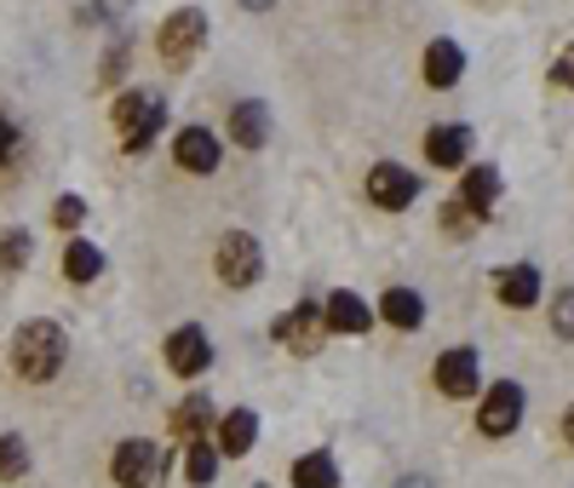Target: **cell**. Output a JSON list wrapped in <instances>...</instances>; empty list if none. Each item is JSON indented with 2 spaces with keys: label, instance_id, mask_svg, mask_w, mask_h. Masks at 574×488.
<instances>
[{
  "label": "cell",
  "instance_id": "603a6c76",
  "mask_svg": "<svg viewBox=\"0 0 574 488\" xmlns=\"http://www.w3.org/2000/svg\"><path fill=\"white\" fill-rule=\"evenodd\" d=\"M98 271H104V253H98L92 241H70V253H64V276H70V281H92Z\"/></svg>",
  "mask_w": 574,
  "mask_h": 488
},
{
  "label": "cell",
  "instance_id": "5b68a950",
  "mask_svg": "<svg viewBox=\"0 0 574 488\" xmlns=\"http://www.w3.org/2000/svg\"><path fill=\"white\" fill-rule=\"evenodd\" d=\"M213 271H219V281H224V288H253V281H259V271H264L259 241H253L248 230H230V236L219 241Z\"/></svg>",
  "mask_w": 574,
  "mask_h": 488
},
{
  "label": "cell",
  "instance_id": "f1b7e54d",
  "mask_svg": "<svg viewBox=\"0 0 574 488\" xmlns=\"http://www.w3.org/2000/svg\"><path fill=\"white\" fill-rule=\"evenodd\" d=\"M17 150V133H12V121H0V161H7Z\"/></svg>",
  "mask_w": 574,
  "mask_h": 488
},
{
  "label": "cell",
  "instance_id": "8992f818",
  "mask_svg": "<svg viewBox=\"0 0 574 488\" xmlns=\"http://www.w3.org/2000/svg\"><path fill=\"white\" fill-rule=\"evenodd\" d=\"M414 196H420L414 167H397V161H379V167H367V201H374V208L397 213V208H408Z\"/></svg>",
  "mask_w": 574,
  "mask_h": 488
},
{
  "label": "cell",
  "instance_id": "6da1fadb",
  "mask_svg": "<svg viewBox=\"0 0 574 488\" xmlns=\"http://www.w3.org/2000/svg\"><path fill=\"white\" fill-rule=\"evenodd\" d=\"M64 356H70V339H64V328H58V322H47V316L24 322V328H17V339H12V368H17V379H29V385L58 379V374H64Z\"/></svg>",
  "mask_w": 574,
  "mask_h": 488
},
{
  "label": "cell",
  "instance_id": "30bf717a",
  "mask_svg": "<svg viewBox=\"0 0 574 488\" xmlns=\"http://www.w3.org/2000/svg\"><path fill=\"white\" fill-rule=\"evenodd\" d=\"M208 362H213V345H208V334H201V328L167 334V368H173L178 379H196Z\"/></svg>",
  "mask_w": 574,
  "mask_h": 488
},
{
  "label": "cell",
  "instance_id": "ffe728a7",
  "mask_svg": "<svg viewBox=\"0 0 574 488\" xmlns=\"http://www.w3.org/2000/svg\"><path fill=\"white\" fill-rule=\"evenodd\" d=\"M208 414H213L208 397H184L178 409H173V437H178V442H196L201 431H208Z\"/></svg>",
  "mask_w": 574,
  "mask_h": 488
},
{
  "label": "cell",
  "instance_id": "44dd1931",
  "mask_svg": "<svg viewBox=\"0 0 574 488\" xmlns=\"http://www.w3.org/2000/svg\"><path fill=\"white\" fill-rule=\"evenodd\" d=\"M184 472H190V483L196 488H208L213 477H219V442H184Z\"/></svg>",
  "mask_w": 574,
  "mask_h": 488
},
{
  "label": "cell",
  "instance_id": "4fadbf2b",
  "mask_svg": "<svg viewBox=\"0 0 574 488\" xmlns=\"http://www.w3.org/2000/svg\"><path fill=\"white\" fill-rule=\"evenodd\" d=\"M495 293L511 311H528V304H540V271L535 264H511V271L495 276Z\"/></svg>",
  "mask_w": 574,
  "mask_h": 488
},
{
  "label": "cell",
  "instance_id": "f546056e",
  "mask_svg": "<svg viewBox=\"0 0 574 488\" xmlns=\"http://www.w3.org/2000/svg\"><path fill=\"white\" fill-rule=\"evenodd\" d=\"M563 442H569V449H574V409L563 414Z\"/></svg>",
  "mask_w": 574,
  "mask_h": 488
},
{
  "label": "cell",
  "instance_id": "484cf974",
  "mask_svg": "<svg viewBox=\"0 0 574 488\" xmlns=\"http://www.w3.org/2000/svg\"><path fill=\"white\" fill-rule=\"evenodd\" d=\"M80 218H87V201H80V196H58V201H52V225L75 230Z\"/></svg>",
  "mask_w": 574,
  "mask_h": 488
},
{
  "label": "cell",
  "instance_id": "7c38bea8",
  "mask_svg": "<svg viewBox=\"0 0 574 488\" xmlns=\"http://www.w3.org/2000/svg\"><path fill=\"white\" fill-rule=\"evenodd\" d=\"M465 155H471V133L460 127V121H448V127H430V133H425V161H430V167L460 173Z\"/></svg>",
  "mask_w": 574,
  "mask_h": 488
},
{
  "label": "cell",
  "instance_id": "7a4b0ae2",
  "mask_svg": "<svg viewBox=\"0 0 574 488\" xmlns=\"http://www.w3.org/2000/svg\"><path fill=\"white\" fill-rule=\"evenodd\" d=\"M161 92H127L115 104V133H121V145H127L133 155H144L155 145V133H161Z\"/></svg>",
  "mask_w": 574,
  "mask_h": 488
},
{
  "label": "cell",
  "instance_id": "52a82bcc",
  "mask_svg": "<svg viewBox=\"0 0 574 488\" xmlns=\"http://www.w3.org/2000/svg\"><path fill=\"white\" fill-rule=\"evenodd\" d=\"M477 425H483V437H511V431H517V425H523V385L500 379L495 391L483 397Z\"/></svg>",
  "mask_w": 574,
  "mask_h": 488
},
{
  "label": "cell",
  "instance_id": "9c48e42d",
  "mask_svg": "<svg viewBox=\"0 0 574 488\" xmlns=\"http://www.w3.org/2000/svg\"><path fill=\"white\" fill-rule=\"evenodd\" d=\"M173 161H178L184 173L208 178V173H219V138H213L208 127H184V133L173 138Z\"/></svg>",
  "mask_w": 574,
  "mask_h": 488
},
{
  "label": "cell",
  "instance_id": "4316f807",
  "mask_svg": "<svg viewBox=\"0 0 574 488\" xmlns=\"http://www.w3.org/2000/svg\"><path fill=\"white\" fill-rule=\"evenodd\" d=\"M551 328H558L563 339H574V288H563L558 299H551Z\"/></svg>",
  "mask_w": 574,
  "mask_h": 488
},
{
  "label": "cell",
  "instance_id": "1f68e13d",
  "mask_svg": "<svg viewBox=\"0 0 574 488\" xmlns=\"http://www.w3.org/2000/svg\"><path fill=\"white\" fill-rule=\"evenodd\" d=\"M402 488H425V483H402Z\"/></svg>",
  "mask_w": 574,
  "mask_h": 488
},
{
  "label": "cell",
  "instance_id": "83f0119b",
  "mask_svg": "<svg viewBox=\"0 0 574 488\" xmlns=\"http://www.w3.org/2000/svg\"><path fill=\"white\" fill-rule=\"evenodd\" d=\"M551 80H558V87H574V47L558 58V64H551Z\"/></svg>",
  "mask_w": 574,
  "mask_h": 488
},
{
  "label": "cell",
  "instance_id": "e0dca14e",
  "mask_svg": "<svg viewBox=\"0 0 574 488\" xmlns=\"http://www.w3.org/2000/svg\"><path fill=\"white\" fill-rule=\"evenodd\" d=\"M367 322H374V311L357 299V293H327V328L334 334H367Z\"/></svg>",
  "mask_w": 574,
  "mask_h": 488
},
{
  "label": "cell",
  "instance_id": "ac0fdd59",
  "mask_svg": "<svg viewBox=\"0 0 574 488\" xmlns=\"http://www.w3.org/2000/svg\"><path fill=\"white\" fill-rule=\"evenodd\" d=\"M495 196H500V173L495 167H465V178H460V201H465V208L471 213H488V208H495Z\"/></svg>",
  "mask_w": 574,
  "mask_h": 488
},
{
  "label": "cell",
  "instance_id": "d4e9b609",
  "mask_svg": "<svg viewBox=\"0 0 574 488\" xmlns=\"http://www.w3.org/2000/svg\"><path fill=\"white\" fill-rule=\"evenodd\" d=\"M24 259H29V236L24 230H0V276L24 271Z\"/></svg>",
  "mask_w": 574,
  "mask_h": 488
},
{
  "label": "cell",
  "instance_id": "277c9868",
  "mask_svg": "<svg viewBox=\"0 0 574 488\" xmlns=\"http://www.w3.org/2000/svg\"><path fill=\"white\" fill-rule=\"evenodd\" d=\"M201 40H208V17H201L196 7H178L167 24H161V64L167 70H184V64H196V52H201Z\"/></svg>",
  "mask_w": 574,
  "mask_h": 488
},
{
  "label": "cell",
  "instance_id": "7402d4cb",
  "mask_svg": "<svg viewBox=\"0 0 574 488\" xmlns=\"http://www.w3.org/2000/svg\"><path fill=\"white\" fill-rule=\"evenodd\" d=\"M294 488H339V465L327 454H304L294 465Z\"/></svg>",
  "mask_w": 574,
  "mask_h": 488
},
{
  "label": "cell",
  "instance_id": "3957f363",
  "mask_svg": "<svg viewBox=\"0 0 574 488\" xmlns=\"http://www.w3.org/2000/svg\"><path fill=\"white\" fill-rule=\"evenodd\" d=\"M276 345L282 351H294V356H316L322 351V339L334 334L327 328V304H294L287 316H276Z\"/></svg>",
  "mask_w": 574,
  "mask_h": 488
},
{
  "label": "cell",
  "instance_id": "d6986e66",
  "mask_svg": "<svg viewBox=\"0 0 574 488\" xmlns=\"http://www.w3.org/2000/svg\"><path fill=\"white\" fill-rule=\"evenodd\" d=\"M379 316L391 322V328H420V322H425V299L414 288H391L379 299Z\"/></svg>",
  "mask_w": 574,
  "mask_h": 488
},
{
  "label": "cell",
  "instance_id": "cb8c5ba5",
  "mask_svg": "<svg viewBox=\"0 0 574 488\" xmlns=\"http://www.w3.org/2000/svg\"><path fill=\"white\" fill-rule=\"evenodd\" d=\"M29 472V449H24V437H0V483H17Z\"/></svg>",
  "mask_w": 574,
  "mask_h": 488
},
{
  "label": "cell",
  "instance_id": "5bb4252c",
  "mask_svg": "<svg viewBox=\"0 0 574 488\" xmlns=\"http://www.w3.org/2000/svg\"><path fill=\"white\" fill-rule=\"evenodd\" d=\"M259 442V414L253 409H230L219 420V454H230V460H241Z\"/></svg>",
  "mask_w": 574,
  "mask_h": 488
},
{
  "label": "cell",
  "instance_id": "2e32d148",
  "mask_svg": "<svg viewBox=\"0 0 574 488\" xmlns=\"http://www.w3.org/2000/svg\"><path fill=\"white\" fill-rule=\"evenodd\" d=\"M230 138L241 150H264V138H271V110L253 104V98H248V104H236L230 110Z\"/></svg>",
  "mask_w": 574,
  "mask_h": 488
},
{
  "label": "cell",
  "instance_id": "8fae6325",
  "mask_svg": "<svg viewBox=\"0 0 574 488\" xmlns=\"http://www.w3.org/2000/svg\"><path fill=\"white\" fill-rule=\"evenodd\" d=\"M437 391L442 397H471L477 391V351H471V345H454V351L437 356Z\"/></svg>",
  "mask_w": 574,
  "mask_h": 488
},
{
  "label": "cell",
  "instance_id": "4dcf8cb0",
  "mask_svg": "<svg viewBox=\"0 0 574 488\" xmlns=\"http://www.w3.org/2000/svg\"><path fill=\"white\" fill-rule=\"evenodd\" d=\"M241 7H253V12H264V7H276V0H241Z\"/></svg>",
  "mask_w": 574,
  "mask_h": 488
},
{
  "label": "cell",
  "instance_id": "ba28073f",
  "mask_svg": "<svg viewBox=\"0 0 574 488\" xmlns=\"http://www.w3.org/2000/svg\"><path fill=\"white\" fill-rule=\"evenodd\" d=\"M110 472H115V488H150V483H155V472H161V454H155V442H144V437L121 442Z\"/></svg>",
  "mask_w": 574,
  "mask_h": 488
},
{
  "label": "cell",
  "instance_id": "9a60e30c",
  "mask_svg": "<svg viewBox=\"0 0 574 488\" xmlns=\"http://www.w3.org/2000/svg\"><path fill=\"white\" fill-rule=\"evenodd\" d=\"M460 75H465V52L454 47V40H430V47H425V80H430V87L448 92Z\"/></svg>",
  "mask_w": 574,
  "mask_h": 488
}]
</instances>
